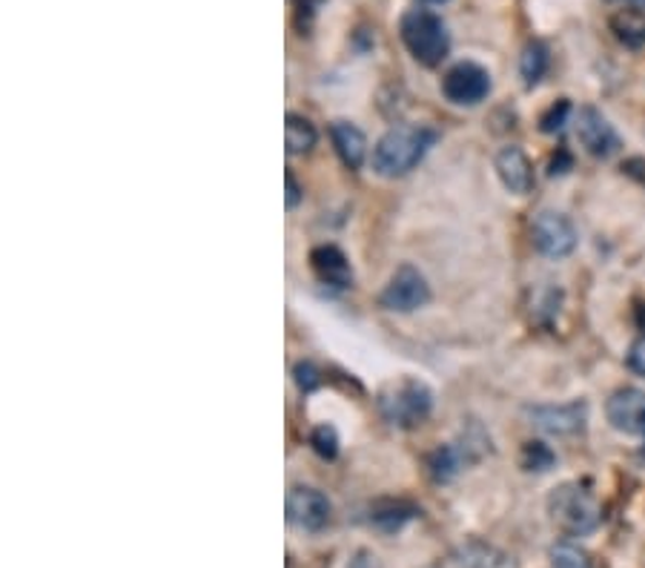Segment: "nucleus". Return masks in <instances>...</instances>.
Masks as SVG:
<instances>
[{
    "label": "nucleus",
    "mask_w": 645,
    "mask_h": 568,
    "mask_svg": "<svg viewBox=\"0 0 645 568\" xmlns=\"http://www.w3.org/2000/svg\"><path fill=\"white\" fill-rule=\"evenodd\" d=\"M433 141L436 133L427 126H394L373 147V170L385 178H399L425 158Z\"/></svg>",
    "instance_id": "obj_1"
},
{
    "label": "nucleus",
    "mask_w": 645,
    "mask_h": 568,
    "mask_svg": "<svg viewBox=\"0 0 645 568\" xmlns=\"http://www.w3.org/2000/svg\"><path fill=\"white\" fill-rule=\"evenodd\" d=\"M548 514L557 529L571 536L594 534L603 522L599 503L591 491H585L580 482H562L548 497Z\"/></svg>",
    "instance_id": "obj_2"
},
{
    "label": "nucleus",
    "mask_w": 645,
    "mask_h": 568,
    "mask_svg": "<svg viewBox=\"0 0 645 568\" xmlns=\"http://www.w3.org/2000/svg\"><path fill=\"white\" fill-rule=\"evenodd\" d=\"M401 40L405 47L419 63L425 66H439L450 52V35L448 26L436 12L431 9H410L408 15L401 17Z\"/></svg>",
    "instance_id": "obj_3"
},
{
    "label": "nucleus",
    "mask_w": 645,
    "mask_h": 568,
    "mask_svg": "<svg viewBox=\"0 0 645 568\" xmlns=\"http://www.w3.org/2000/svg\"><path fill=\"white\" fill-rule=\"evenodd\" d=\"M379 408L390 425L417 428L433 408V394L419 379H399L379 394Z\"/></svg>",
    "instance_id": "obj_4"
},
{
    "label": "nucleus",
    "mask_w": 645,
    "mask_h": 568,
    "mask_svg": "<svg viewBox=\"0 0 645 568\" xmlns=\"http://www.w3.org/2000/svg\"><path fill=\"white\" fill-rule=\"evenodd\" d=\"M442 95L459 107H476L491 95V72L473 61L457 63L442 78Z\"/></svg>",
    "instance_id": "obj_5"
},
{
    "label": "nucleus",
    "mask_w": 645,
    "mask_h": 568,
    "mask_svg": "<svg viewBox=\"0 0 645 568\" xmlns=\"http://www.w3.org/2000/svg\"><path fill=\"white\" fill-rule=\"evenodd\" d=\"M531 236H534L536 250L543 256H551V259H562V256H571L576 250V227L571 224V219L557 210H543V213L534 219V227H531Z\"/></svg>",
    "instance_id": "obj_6"
},
{
    "label": "nucleus",
    "mask_w": 645,
    "mask_h": 568,
    "mask_svg": "<svg viewBox=\"0 0 645 568\" xmlns=\"http://www.w3.org/2000/svg\"><path fill=\"white\" fill-rule=\"evenodd\" d=\"M427 299H431L427 279L410 264H401L387 282L385 293H382V305L387 310H396V313H410V310L422 308Z\"/></svg>",
    "instance_id": "obj_7"
},
{
    "label": "nucleus",
    "mask_w": 645,
    "mask_h": 568,
    "mask_svg": "<svg viewBox=\"0 0 645 568\" xmlns=\"http://www.w3.org/2000/svg\"><path fill=\"white\" fill-rule=\"evenodd\" d=\"M576 138L585 147V152H591L594 158H611L615 152H620V135L608 119L594 107H583L576 112Z\"/></svg>",
    "instance_id": "obj_8"
},
{
    "label": "nucleus",
    "mask_w": 645,
    "mask_h": 568,
    "mask_svg": "<svg viewBox=\"0 0 645 568\" xmlns=\"http://www.w3.org/2000/svg\"><path fill=\"white\" fill-rule=\"evenodd\" d=\"M333 505L319 489H293L287 494V520L301 531H322L331 522Z\"/></svg>",
    "instance_id": "obj_9"
},
{
    "label": "nucleus",
    "mask_w": 645,
    "mask_h": 568,
    "mask_svg": "<svg viewBox=\"0 0 645 568\" xmlns=\"http://www.w3.org/2000/svg\"><path fill=\"white\" fill-rule=\"evenodd\" d=\"M531 425H536L545 434L554 436H571L580 434L588 419V408L585 403H568V405H536L528 408Z\"/></svg>",
    "instance_id": "obj_10"
},
{
    "label": "nucleus",
    "mask_w": 645,
    "mask_h": 568,
    "mask_svg": "<svg viewBox=\"0 0 645 568\" xmlns=\"http://www.w3.org/2000/svg\"><path fill=\"white\" fill-rule=\"evenodd\" d=\"M608 422L629 436H643L645 440V391L640 387H622L606 405Z\"/></svg>",
    "instance_id": "obj_11"
},
{
    "label": "nucleus",
    "mask_w": 645,
    "mask_h": 568,
    "mask_svg": "<svg viewBox=\"0 0 645 568\" xmlns=\"http://www.w3.org/2000/svg\"><path fill=\"white\" fill-rule=\"evenodd\" d=\"M496 173H499V182L505 184V189H511L517 196H525L534 187V166H531V158L525 156L522 147H505L496 156Z\"/></svg>",
    "instance_id": "obj_12"
},
{
    "label": "nucleus",
    "mask_w": 645,
    "mask_h": 568,
    "mask_svg": "<svg viewBox=\"0 0 645 568\" xmlns=\"http://www.w3.org/2000/svg\"><path fill=\"white\" fill-rule=\"evenodd\" d=\"M310 268L319 276V282L331 284L336 291H345L353 284V268L350 261L338 247L333 245H319L313 252H310Z\"/></svg>",
    "instance_id": "obj_13"
},
{
    "label": "nucleus",
    "mask_w": 645,
    "mask_h": 568,
    "mask_svg": "<svg viewBox=\"0 0 645 568\" xmlns=\"http://www.w3.org/2000/svg\"><path fill=\"white\" fill-rule=\"evenodd\" d=\"M331 138L333 147H336L338 158L345 161L350 170L364 164V156H368V141H364V135L359 126L347 124V121H336L331 126Z\"/></svg>",
    "instance_id": "obj_14"
},
{
    "label": "nucleus",
    "mask_w": 645,
    "mask_h": 568,
    "mask_svg": "<svg viewBox=\"0 0 645 568\" xmlns=\"http://www.w3.org/2000/svg\"><path fill=\"white\" fill-rule=\"evenodd\" d=\"M459 568H517L511 554L503 548L485 543V540H471L459 548Z\"/></svg>",
    "instance_id": "obj_15"
},
{
    "label": "nucleus",
    "mask_w": 645,
    "mask_h": 568,
    "mask_svg": "<svg viewBox=\"0 0 645 568\" xmlns=\"http://www.w3.org/2000/svg\"><path fill=\"white\" fill-rule=\"evenodd\" d=\"M611 32L625 49L645 47V15L637 9H620L611 15Z\"/></svg>",
    "instance_id": "obj_16"
},
{
    "label": "nucleus",
    "mask_w": 645,
    "mask_h": 568,
    "mask_svg": "<svg viewBox=\"0 0 645 568\" xmlns=\"http://www.w3.org/2000/svg\"><path fill=\"white\" fill-rule=\"evenodd\" d=\"M315 126L310 124L308 119H301V115H287L284 119V144H287V152L290 156H299V152H308L315 147Z\"/></svg>",
    "instance_id": "obj_17"
},
{
    "label": "nucleus",
    "mask_w": 645,
    "mask_h": 568,
    "mask_svg": "<svg viewBox=\"0 0 645 568\" xmlns=\"http://www.w3.org/2000/svg\"><path fill=\"white\" fill-rule=\"evenodd\" d=\"M520 72L528 87L539 84L545 72H548V49H545L539 40H534V44H528L525 47V52H522L520 58Z\"/></svg>",
    "instance_id": "obj_18"
},
{
    "label": "nucleus",
    "mask_w": 645,
    "mask_h": 568,
    "mask_svg": "<svg viewBox=\"0 0 645 568\" xmlns=\"http://www.w3.org/2000/svg\"><path fill=\"white\" fill-rule=\"evenodd\" d=\"M551 566L554 568H594L588 552L574 543H557L551 548Z\"/></svg>",
    "instance_id": "obj_19"
},
{
    "label": "nucleus",
    "mask_w": 645,
    "mask_h": 568,
    "mask_svg": "<svg viewBox=\"0 0 645 568\" xmlns=\"http://www.w3.org/2000/svg\"><path fill=\"white\" fill-rule=\"evenodd\" d=\"M554 462H557V457H554V450L545 442H528L525 450H522V466L528 471H548Z\"/></svg>",
    "instance_id": "obj_20"
},
{
    "label": "nucleus",
    "mask_w": 645,
    "mask_h": 568,
    "mask_svg": "<svg viewBox=\"0 0 645 568\" xmlns=\"http://www.w3.org/2000/svg\"><path fill=\"white\" fill-rule=\"evenodd\" d=\"M310 442H313V448L319 457L324 459H333L338 454V436L336 431H333L331 425H319L313 431V436H310Z\"/></svg>",
    "instance_id": "obj_21"
},
{
    "label": "nucleus",
    "mask_w": 645,
    "mask_h": 568,
    "mask_svg": "<svg viewBox=\"0 0 645 568\" xmlns=\"http://www.w3.org/2000/svg\"><path fill=\"white\" fill-rule=\"evenodd\" d=\"M568 115H571V103L568 101L554 103L551 110L543 115V121H539V124H543V133H557V129H562L568 121Z\"/></svg>",
    "instance_id": "obj_22"
},
{
    "label": "nucleus",
    "mask_w": 645,
    "mask_h": 568,
    "mask_svg": "<svg viewBox=\"0 0 645 568\" xmlns=\"http://www.w3.org/2000/svg\"><path fill=\"white\" fill-rule=\"evenodd\" d=\"M296 382H299L301 391H313L319 385V373H315L313 365H296Z\"/></svg>",
    "instance_id": "obj_23"
},
{
    "label": "nucleus",
    "mask_w": 645,
    "mask_h": 568,
    "mask_svg": "<svg viewBox=\"0 0 645 568\" xmlns=\"http://www.w3.org/2000/svg\"><path fill=\"white\" fill-rule=\"evenodd\" d=\"M629 368L634 373H640V376H645V336H643V339L634 342V345H631V350H629Z\"/></svg>",
    "instance_id": "obj_24"
},
{
    "label": "nucleus",
    "mask_w": 645,
    "mask_h": 568,
    "mask_svg": "<svg viewBox=\"0 0 645 568\" xmlns=\"http://www.w3.org/2000/svg\"><path fill=\"white\" fill-rule=\"evenodd\" d=\"M347 568H385V566H382V560H379L376 554L368 552V548H359V552L350 557Z\"/></svg>",
    "instance_id": "obj_25"
},
{
    "label": "nucleus",
    "mask_w": 645,
    "mask_h": 568,
    "mask_svg": "<svg viewBox=\"0 0 645 568\" xmlns=\"http://www.w3.org/2000/svg\"><path fill=\"white\" fill-rule=\"evenodd\" d=\"M284 184H287V198H284V201H287V210H293V207L301 201V187H299V182H296V175H293V173L284 175Z\"/></svg>",
    "instance_id": "obj_26"
},
{
    "label": "nucleus",
    "mask_w": 645,
    "mask_h": 568,
    "mask_svg": "<svg viewBox=\"0 0 645 568\" xmlns=\"http://www.w3.org/2000/svg\"><path fill=\"white\" fill-rule=\"evenodd\" d=\"M620 3H625V7H634V9H645V0H620Z\"/></svg>",
    "instance_id": "obj_27"
},
{
    "label": "nucleus",
    "mask_w": 645,
    "mask_h": 568,
    "mask_svg": "<svg viewBox=\"0 0 645 568\" xmlns=\"http://www.w3.org/2000/svg\"><path fill=\"white\" fill-rule=\"evenodd\" d=\"M425 3H448V0H425Z\"/></svg>",
    "instance_id": "obj_28"
}]
</instances>
